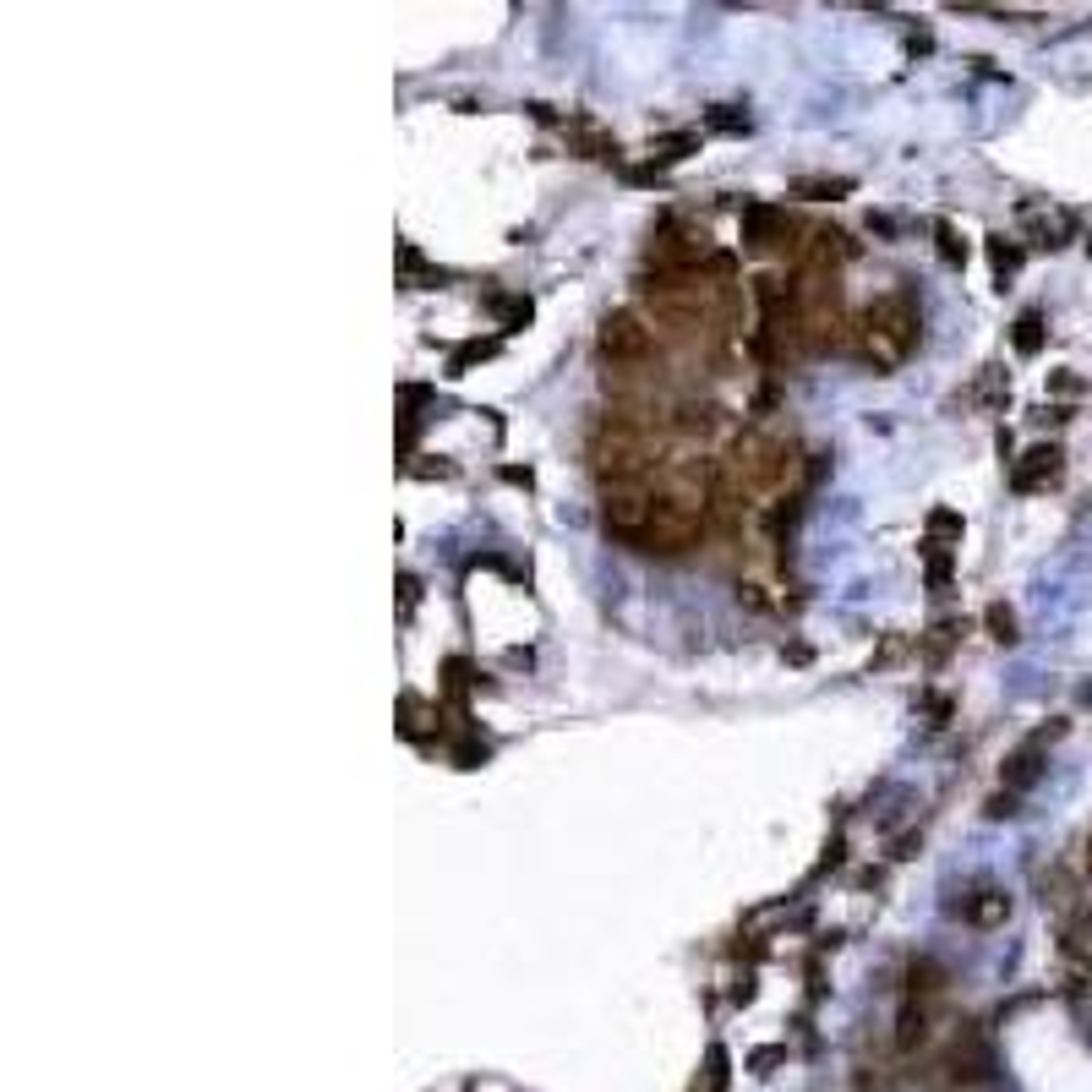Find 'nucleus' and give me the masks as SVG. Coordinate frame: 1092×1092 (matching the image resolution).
Segmentation results:
<instances>
[{"label":"nucleus","mask_w":1092,"mask_h":1092,"mask_svg":"<svg viewBox=\"0 0 1092 1092\" xmlns=\"http://www.w3.org/2000/svg\"><path fill=\"white\" fill-rule=\"evenodd\" d=\"M918 339H924V312H918V301H912L907 290H891V295L869 301L852 317L847 350H852L857 361H869L874 371H891L918 350Z\"/></svg>","instance_id":"1"},{"label":"nucleus","mask_w":1092,"mask_h":1092,"mask_svg":"<svg viewBox=\"0 0 1092 1092\" xmlns=\"http://www.w3.org/2000/svg\"><path fill=\"white\" fill-rule=\"evenodd\" d=\"M705 524H710V508L683 503V497H673V492L655 487L650 520H645V530H639L628 546H634V552H655V557H677V552H689L694 541L705 536Z\"/></svg>","instance_id":"2"},{"label":"nucleus","mask_w":1092,"mask_h":1092,"mask_svg":"<svg viewBox=\"0 0 1092 1092\" xmlns=\"http://www.w3.org/2000/svg\"><path fill=\"white\" fill-rule=\"evenodd\" d=\"M940 1000H945V973L928 956L912 961L907 967V989H902V1010H896V1049H902V1054H912V1049L928 1038Z\"/></svg>","instance_id":"3"},{"label":"nucleus","mask_w":1092,"mask_h":1092,"mask_svg":"<svg viewBox=\"0 0 1092 1092\" xmlns=\"http://www.w3.org/2000/svg\"><path fill=\"white\" fill-rule=\"evenodd\" d=\"M650 268L655 273H699L710 263V236L705 224H689V218H661L650 230Z\"/></svg>","instance_id":"4"},{"label":"nucleus","mask_w":1092,"mask_h":1092,"mask_svg":"<svg viewBox=\"0 0 1092 1092\" xmlns=\"http://www.w3.org/2000/svg\"><path fill=\"white\" fill-rule=\"evenodd\" d=\"M596 350H601L606 367L634 371V367H645V361H650L655 339H650V328H645V317H639L634 306H618V312H606V317H601Z\"/></svg>","instance_id":"5"},{"label":"nucleus","mask_w":1092,"mask_h":1092,"mask_svg":"<svg viewBox=\"0 0 1092 1092\" xmlns=\"http://www.w3.org/2000/svg\"><path fill=\"white\" fill-rule=\"evenodd\" d=\"M650 508H655L650 481H622V487L601 492V520H606V530H612L618 541H634L639 530H645V520H650Z\"/></svg>","instance_id":"6"},{"label":"nucleus","mask_w":1092,"mask_h":1092,"mask_svg":"<svg viewBox=\"0 0 1092 1092\" xmlns=\"http://www.w3.org/2000/svg\"><path fill=\"white\" fill-rule=\"evenodd\" d=\"M1065 732V722H1054V726H1043V732H1032V738L1016 749V754L1005 759V792H1027L1032 781L1043 775V754H1049V743Z\"/></svg>","instance_id":"7"},{"label":"nucleus","mask_w":1092,"mask_h":1092,"mask_svg":"<svg viewBox=\"0 0 1092 1092\" xmlns=\"http://www.w3.org/2000/svg\"><path fill=\"white\" fill-rule=\"evenodd\" d=\"M1059 470H1065V454H1059L1054 443H1038V448H1027L1016 465H1010V487L1016 492H1043L1054 487Z\"/></svg>","instance_id":"8"},{"label":"nucleus","mask_w":1092,"mask_h":1092,"mask_svg":"<svg viewBox=\"0 0 1092 1092\" xmlns=\"http://www.w3.org/2000/svg\"><path fill=\"white\" fill-rule=\"evenodd\" d=\"M787 236H792V218L775 202H749L743 208V246L765 252V246H787Z\"/></svg>","instance_id":"9"},{"label":"nucleus","mask_w":1092,"mask_h":1092,"mask_svg":"<svg viewBox=\"0 0 1092 1092\" xmlns=\"http://www.w3.org/2000/svg\"><path fill=\"white\" fill-rule=\"evenodd\" d=\"M956 918L973 928H1000L1010 918V896L1000 891V885H978V891H967L956 902Z\"/></svg>","instance_id":"10"},{"label":"nucleus","mask_w":1092,"mask_h":1092,"mask_svg":"<svg viewBox=\"0 0 1092 1092\" xmlns=\"http://www.w3.org/2000/svg\"><path fill=\"white\" fill-rule=\"evenodd\" d=\"M1022 214H1027V224H1032V241H1038V246H1049V252L1065 246V236H1071V218L1065 214H1043V208H1022Z\"/></svg>","instance_id":"11"},{"label":"nucleus","mask_w":1092,"mask_h":1092,"mask_svg":"<svg viewBox=\"0 0 1092 1092\" xmlns=\"http://www.w3.org/2000/svg\"><path fill=\"white\" fill-rule=\"evenodd\" d=\"M852 175H803V181H792V191L798 197H814V202H836V197H847L852 191Z\"/></svg>","instance_id":"12"},{"label":"nucleus","mask_w":1092,"mask_h":1092,"mask_svg":"<svg viewBox=\"0 0 1092 1092\" xmlns=\"http://www.w3.org/2000/svg\"><path fill=\"white\" fill-rule=\"evenodd\" d=\"M1043 339H1049V328H1043V312H1022L1016 317V328H1010V344H1016V355H1038Z\"/></svg>","instance_id":"13"},{"label":"nucleus","mask_w":1092,"mask_h":1092,"mask_svg":"<svg viewBox=\"0 0 1092 1092\" xmlns=\"http://www.w3.org/2000/svg\"><path fill=\"white\" fill-rule=\"evenodd\" d=\"M989 268H994V279L1005 285V279H1016V268H1022V246L1016 241H1005V236H989Z\"/></svg>","instance_id":"14"},{"label":"nucleus","mask_w":1092,"mask_h":1092,"mask_svg":"<svg viewBox=\"0 0 1092 1092\" xmlns=\"http://www.w3.org/2000/svg\"><path fill=\"white\" fill-rule=\"evenodd\" d=\"M699 148V137L694 132H673V137H661V142H650V165L661 169V165H677V159H689V153Z\"/></svg>","instance_id":"15"},{"label":"nucleus","mask_w":1092,"mask_h":1092,"mask_svg":"<svg viewBox=\"0 0 1092 1092\" xmlns=\"http://www.w3.org/2000/svg\"><path fill=\"white\" fill-rule=\"evenodd\" d=\"M705 126H710V132H726V137H743V132H749V115H743V110H732V104H716V110L705 115Z\"/></svg>","instance_id":"16"},{"label":"nucleus","mask_w":1092,"mask_h":1092,"mask_svg":"<svg viewBox=\"0 0 1092 1092\" xmlns=\"http://www.w3.org/2000/svg\"><path fill=\"white\" fill-rule=\"evenodd\" d=\"M492 306H497L503 328H524L530 322V301H520V295H492Z\"/></svg>","instance_id":"17"},{"label":"nucleus","mask_w":1092,"mask_h":1092,"mask_svg":"<svg viewBox=\"0 0 1092 1092\" xmlns=\"http://www.w3.org/2000/svg\"><path fill=\"white\" fill-rule=\"evenodd\" d=\"M934 236H940V257H945V263H967V246L956 241V230H951L945 218L934 224Z\"/></svg>","instance_id":"18"},{"label":"nucleus","mask_w":1092,"mask_h":1092,"mask_svg":"<svg viewBox=\"0 0 1092 1092\" xmlns=\"http://www.w3.org/2000/svg\"><path fill=\"white\" fill-rule=\"evenodd\" d=\"M989 628L1000 645H1016V618H1010V606H989Z\"/></svg>","instance_id":"19"},{"label":"nucleus","mask_w":1092,"mask_h":1092,"mask_svg":"<svg viewBox=\"0 0 1092 1092\" xmlns=\"http://www.w3.org/2000/svg\"><path fill=\"white\" fill-rule=\"evenodd\" d=\"M928 530H945V536H961V520L951 514V508H934L928 514Z\"/></svg>","instance_id":"20"},{"label":"nucleus","mask_w":1092,"mask_h":1092,"mask_svg":"<svg viewBox=\"0 0 1092 1092\" xmlns=\"http://www.w3.org/2000/svg\"><path fill=\"white\" fill-rule=\"evenodd\" d=\"M1087 863H1092V836H1087Z\"/></svg>","instance_id":"21"}]
</instances>
